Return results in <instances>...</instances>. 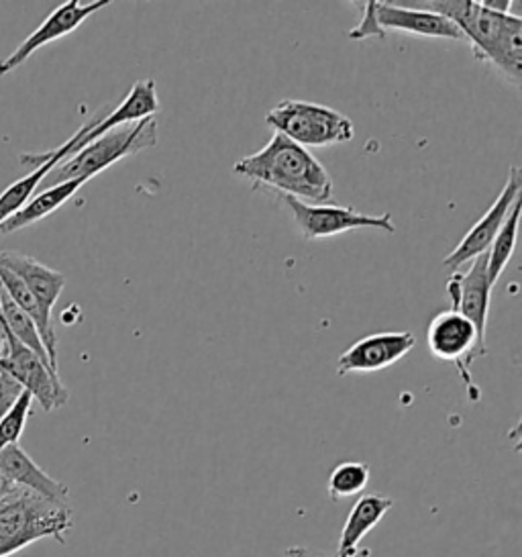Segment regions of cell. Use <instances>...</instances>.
Wrapping results in <instances>:
<instances>
[{"label": "cell", "mask_w": 522, "mask_h": 557, "mask_svg": "<svg viewBox=\"0 0 522 557\" xmlns=\"http://www.w3.org/2000/svg\"><path fill=\"white\" fill-rule=\"evenodd\" d=\"M158 146V121L149 116L133 125L116 127L113 132L104 133L95 141H90L78 153L65 158L64 162L55 165L41 182L44 188L55 186L67 181H92L107 168L141 151ZM39 186V188H41Z\"/></svg>", "instance_id": "obj_4"}, {"label": "cell", "mask_w": 522, "mask_h": 557, "mask_svg": "<svg viewBox=\"0 0 522 557\" xmlns=\"http://www.w3.org/2000/svg\"><path fill=\"white\" fill-rule=\"evenodd\" d=\"M265 123L302 148H333L349 144L356 135L349 116L309 100L277 102L265 115Z\"/></svg>", "instance_id": "obj_5"}, {"label": "cell", "mask_w": 522, "mask_h": 557, "mask_svg": "<svg viewBox=\"0 0 522 557\" xmlns=\"http://www.w3.org/2000/svg\"><path fill=\"white\" fill-rule=\"evenodd\" d=\"M0 268L13 272L16 278L29 288V293L35 296L44 314L51 319V311L60 295L64 293V274L49 268L46 263L37 262L32 256L15 253V251H0Z\"/></svg>", "instance_id": "obj_16"}, {"label": "cell", "mask_w": 522, "mask_h": 557, "mask_svg": "<svg viewBox=\"0 0 522 557\" xmlns=\"http://www.w3.org/2000/svg\"><path fill=\"white\" fill-rule=\"evenodd\" d=\"M522 198V172L521 168L512 165L508 172L506 184L500 190V195L492 202L486 213L480 216V221L473 225L472 230L465 233V237L453 247V251L443 260V265L449 270H457L465 263L472 262L477 256L486 253L494 237L498 231L502 230L508 214L512 211L514 202Z\"/></svg>", "instance_id": "obj_9"}, {"label": "cell", "mask_w": 522, "mask_h": 557, "mask_svg": "<svg viewBox=\"0 0 522 557\" xmlns=\"http://www.w3.org/2000/svg\"><path fill=\"white\" fill-rule=\"evenodd\" d=\"M2 335V354H0V372L13 377L16 384L33 396L46 412L62 409L70 400V393L46 361L35 356L29 347L18 344L9 333V329L0 323Z\"/></svg>", "instance_id": "obj_6"}, {"label": "cell", "mask_w": 522, "mask_h": 557, "mask_svg": "<svg viewBox=\"0 0 522 557\" xmlns=\"http://www.w3.org/2000/svg\"><path fill=\"white\" fill-rule=\"evenodd\" d=\"M84 184H86V181H67L62 182V184H55V186H49V188H44L18 213L13 214L11 219H7L0 225V233L9 235V233L25 230V227H29L33 223L44 221L53 211L64 207L65 202L74 197Z\"/></svg>", "instance_id": "obj_19"}, {"label": "cell", "mask_w": 522, "mask_h": 557, "mask_svg": "<svg viewBox=\"0 0 522 557\" xmlns=\"http://www.w3.org/2000/svg\"><path fill=\"white\" fill-rule=\"evenodd\" d=\"M0 354H2V335H0Z\"/></svg>", "instance_id": "obj_28"}, {"label": "cell", "mask_w": 522, "mask_h": 557, "mask_svg": "<svg viewBox=\"0 0 522 557\" xmlns=\"http://www.w3.org/2000/svg\"><path fill=\"white\" fill-rule=\"evenodd\" d=\"M375 23L377 27L388 32H402V34L431 37V39H451V41H465V35L457 27L453 21L443 15L412 9L402 2H375Z\"/></svg>", "instance_id": "obj_13"}, {"label": "cell", "mask_w": 522, "mask_h": 557, "mask_svg": "<svg viewBox=\"0 0 522 557\" xmlns=\"http://www.w3.org/2000/svg\"><path fill=\"white\" fill-rule=\"evenodd\" d=\"M80 137L82 127L65 141L64 146L53 149V158L49 160L48 164L35 168L27 176H23V178L13 182V184L0 195V225H2L7 219H11L13 214L18 213V211L32 200L33 193L41 186L44 178L48 176L49 172H51L55 165L60 164V162H64L65 158L72 153V149L76 148V144L80 141Z\"/></svg>", "instance_id": "obj_18"}, {"label": "cell", "mask_w": 522, "mask_h": 557, "mask_svg": "<svg viewBox=\"0 0 522 557\" xmlns=\"http://www.w3.org/2000/svg\"><path fill=\"white\" fill-rule=\"evenodd\" d=\"M391 507H394V500L390 496H384L377 492L363 494L347 515L335 557H358L361 541L365 540V535L380 524Z\"/></svg>", "instance_id": "obj_17"}, {"label": "cell", "mask_w": 522, "mask_h": 557, "mask_svg": "<svg viewBox=\"0 0 522 557\" xmlns=\"http://www.w3.org/2000/svg\"><path fill=\"white\" fill-rule=\"evenodd\" d=\"M486 9L489 11H496V13H510V0H480Z\"/></svg>", "instance_id": "obj_26"}, {"label": "cell", "mask_w": 522, "mask_h": 557, "mask_svg": "<svg viewBox=\"0 0 522 557\" xmlns=\"http://www.w3.org/2000/svg\"><path fill=\"white\" fill-rule=\"evenodd\" d=\"M282 557H335V554H326L323 549L307 547V545H294V547H288Z\"/></svg>", "instance_id": "obj_25"}, {"label": "cell", "mask_w": 522, "mask_h": 557, "mask_svg": "<svg viewBox=\"0 0 522 557\" xmlns=\"http://www.w3.org/2000/svg\"><path fill=\"white\" fill-rule=\"evenodd\" d=\"M417 345L410 331L372 333L349 345L337 360V376L380 372L402 360Z\"/></svg>", "instance_id": "obj_10"}, {"label": "cell", "mask_w": 522, "mask_h": 557, "mask_svg": "<svg viewBox=\"0 0 522 557\" xmlns=\"http://www.w3.org/2000/svg\"><path fill=\"white\" fill-rule=\"evenodd\" d=\"M286 207L293 211L294 223L304 239L314 242L323 237H333L345 231L377 230L396 233L390 213L363 214L351 207L335 205H309L298 198L282 197Z\"/></svg>", "instance_id": "obj_8"}, {"label": "cell", "mask_w": 522, "mask_h": 557, "mask_svg": "<svg viewBox=\"0 0 522 557\" xmlns=\"http://www.w3.org/2000/svg\"><path fill=\"white\" fill-rule=\"evenodd\" d=\"M370 466L363 461H341L333 468L326 482V492L333 503L358 496L370 482Z\"/></svg>", "instance_id": "obj_22"}, {"label": "cell", "mask_w": 522, "mask_h": 557, "mask_svg": "<svg viewBox=\"0 0 522 557\" xmlns=\"http://www.w3.org/2000/svg\"><path fill=\"white\" fill-rule=\"evenodd\" d=\"M109 4H111V0H95V2L67 0L64 4H60L29 37H25V41L13 53H9L4 60H0V76H7L9 72L23 66L33 53L41 50L44 46L53 44L65 35L74 34L86 18L92 17L95 13L102 11Z\"/></svg>", "instance_id": "obj_11"}, {"label": "cell", "mask_w": 522, "mask_h": 557, "mask_svg": "<svg viewBox=\"0 0 522 557\" xmlns=\"http://www.w3.org/2000/svg\"><path fill=\"white\" fill-rule=\"evenodd\" d=\"M426 345L433 358L456 366L459 376L463 377L470 391V396L477 398V388L473 386L470 370L475 358H482L488 354V347L480 342L472 321H468L461 312L453 309L439 312L428 325Z\"/></svg>", "instance_id": "obj_7"}, {"label": "cell", "mask_w": 522, "mask_h": 557, "mask_svg": "<svg viewBox=\"0 0 522 557\" xmlns=\"http://www.w3.org/2000/svg\"><path fill=\"white\" fill-rule=\"evenodd\" d=\"M74 527L70 505L15 488L0 500V557H11L39 540L65 543Z\"/></svg>", "instance_id": "obj_3"}, {"label": "cell", "mask_w": 522, "mask_h": 557, "mask_svg": "<svg viewBox=\"0 0 522 557\" xmlns=\"http://www.w3.org/2000/svg\"><path fill=\"white\" fill-rule=\"evenodd\" d=\"M363 4V17L359 21L358 27H353L351 32H349V39H353V41H361V39H370V37H380V39H384L386 34L377 27V23H375V9H374V0H370V2H361Z\"/></svg>", "instance_id": "obj_24"}, {"label": "cell", "mask_w": 522, "mask_h": 557, "mask_svg": "<svg viewBox=\"0 0 522 557\" xmlns=\"http://www.w3.org/2000/svg\"><path fill=\"white\" fill-rule=\"evenodd\" d=\"M447 295L451 298V309L461 312L472 321L482 344H486L488 333L489 300L492 284L488 280V251L472 260L468 272H456L447 282Z\"/></svg>", "instance_id": "obj_12"}, {"label": "cell", "mask_w": 522, "mask_h": 557, "mask_svg": "<svg viewBox=\"0 0 522 557\" xmlns=\"http://www.w3.org/2000/svg\"><path fill=\"white\" fill-rule=\"evenodd\" d=\"M241 178L274 188L282 197H293L309 205H328L335 195V182L309 149L294 144L282 133L256 153L245 156L233 164Z\"/></svg>", "instance_id": "obj_2"}, {"label": "cell", "mask_w": 522, "mask_h": 557, "mask_svg": "<svg viewBox=\"0 0 522 557\" xmlns=\"http://www.w3.org/2000/svg\"><path fill=\"white\" fill-rule=\"evenodd\" d=\"M32 407V394L23 391L21 396L16 398L15 405L11 407V410L0 419V451H2L4 447H9V445L18 443V437L23 435L25 425H27Z\"/></svg>", "instance_id": "obj_23"}, {"label": "cell", "mask_w": 522, "mask_h": 557, "mask_svg": "<svg viewBox=\"0 0 522 557\" xmlns=\"http://www.w3.org/2000/svg\"><path fill=\"white\" fill-rule=\"evenodd\" d=\"M0 323L9 329V333L15 337L18 344L29 347L35 356H39L41 360L49 366L48 351L46 345L41 342L39 329L33 323L32 317L25 314L16 307L15 302L9 296L2 293L0 288ZM51 368V366H49ZM53 370V368H51ZM55 372V370H53Z\"/></svg>", "instance_id": "obj_20"}, {"label": "cell", "mask_w": 522, "mask_h": 557, "mask_svg": "<svg viewBox=\"0 0 522 557\" xmlns=\"http://www.w3.org/2000/svg\"><path fill=\"white\" fill-rule=\"evenodd\" d=\"M402 4L453 21L480 62L496 67L508 83L521 86V17L489 11L480 0H410Z\"/></svg>", "instance_id": "obj_1"}, {"label": "cell", "mask_w": 522, "mask_h": 557, "mask_svg": "<svg viewBox=\"0 0 522 557\" xmlns=\"http://www.w3.org/2000/svg\"><path fill=\"white\" fill-rule=\"evenodd\" d=\"M16 486H13L11 482H7L2 475H0V500L4 498V496H9L11 492L15 491Z\"/></svg>", "instance_id": "obj_27"}, {"label": "cell", "mask_w": 522, "mask_h": 557, "mask_svg": "<svg viewBox=\"0 0 522 557\" xmlns=\"http://www.w3.org/2000/svg\"><path fill=\"white\" fill-rule=\"evenodd\" d=\"M0 475L16 488L39 494V496L53 500V503H60V505H70V491L64 482L44 472L29 458V454L18 447V443L9 445L0 451Z\"/></svg>", "instance_id": "obj_15"}, {"label": "cell", "mask_w": 522, "mask_h": 557, "mask_svg": "<svg viewBox=\"0 0 522 557\" xmlns=\"http://www.w3.org/2000/svg\"><path fill=\"white\" fill-rule=\"evenodd\" d=\"M158 111H160V99H158L156 83L151 78H147V81L133 84L129 95L114 109L111 115H107L104 119H95V121L82 125L80 141L76 144V148L72 149L70 156L78 153L82 148H86L90 141L102 137L104 133L113 132L123 125L137 123V121H144L149 116H156Z\"/></svg>", "instance_id": "obj_14"}, {"label": "cell", "mask_w": 522, "mask_h": 557, "mask_svg": "<svg viewBox=\"0 0 522 557\" xmlns=\"http://www.w3.org/2000/svg\"><path fill=\"white\" fill-rule=\"evenodd\" d=\"M522 200V198H521ZM521 200L514 202L512 211L508 214V219L502 225V230L498 231V235L494 237L492 246L488 249V280L492 288L496 286V282L502 276L508 262L514 256L517 249V233H519V216H521Z\"/></svg>", "instance_id": "obj_21"}]
</instances>
